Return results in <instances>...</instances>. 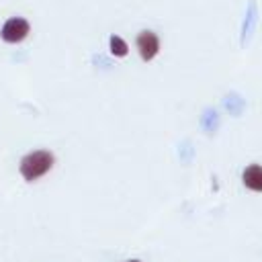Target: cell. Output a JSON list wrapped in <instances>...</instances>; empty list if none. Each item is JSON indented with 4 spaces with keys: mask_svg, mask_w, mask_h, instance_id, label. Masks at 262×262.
I'll list each match as a JSON object with an SVG mask.
<instances>
[{
    "mask_svg": "<svg viewBox=\"0 0 262 262\" xmlns=\"http://www.w3.org/2000/svg\"><path fill=\"white\" fill-rule=\"evenodd\" d=\"M242 180H244L246 188L256 190V192H262V166H260V164H250V166L244 170Z\"/></svg>",
    "mask_w": 262,
    "mask_h": 262,
    "instance_id": "obj_4",
    "label": "cell"
},
{
    "mask_svg": "<svg viewBox=\"0 0 262 262\" xmlns=\"http://www.w3.org/2000/svg\"><path fill=\"white\" fill-rule=\"evenodd\" d=\"M129 262H139V260H129Z\"/></svg>",
    "mask_w": 262,
    "mask_h": 262,
    "instance_id": "obj_6",
    "label": "cell"
},
{
    "mask_svg": "<svg viewBox=\"0 0 262 262\" xmlns=\"http://www.w3.org/2000/svg\"><path fill=\"white\" fill-rule=\"evenodd\" d=\"M127 51H129V47H127L125 39H121L119 35H111V53L117 57H125Z\"/></svg>",
    "mask_w": 262,
    "mask_h": 262,
    "instance_id": "obj_5",
    "label": "cell"
},
{
    "mask_svg": "<svg viewBox=\"0 0 262 262\" xmlns=\"http://www.w3.org/2000/svg\"><path fill=\"white\" fill-rule=\"evenodd\" d=\"M29 31H31V25H29L27 18H23V16H12V18H8V20L2 25L0 37H2V41H6V43H18V41H23V39L29 35Z\"/></svg>",
    "mask_w": 262,
    "mask_h": 262,
    "instance_id": "obj_2",
    "label": "cell"
},
{
    "mask_svg": "<svg viewBox=\"0 0 262 262\" xmlns=\"http://www.w3.org/2000/svg\"><path fill=\"white\" fill-rule=\"evenodd\" d=\"M137 49H139V55H141L143 61L154 59L158 55V51H160V39H158V35L151 33V31H141L137 35Z\"/></svg>",
    "mask_w": 262,
    "mask_h": 262,
    "instance_id": "obj_3",
    "label": "cell"
},
{
    "mask_svg": "<svg viewBox=\"0 0 262 262\" xmlns=\"http://www.w3.org/2000/svg\"><path fill=\"white\" fill-rule=\"evenodd\" d=\"M53 164H55V156L49 149H33L27 156H23V160L18 164V172L27 182H33V180L45 176Z\"/></svg>",
    "mask_w": 262,
    "mask_h": 262,
    "instance_id": "obj_1",
    "label": "cell"
}]
</instances>
